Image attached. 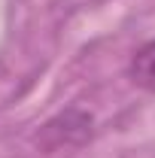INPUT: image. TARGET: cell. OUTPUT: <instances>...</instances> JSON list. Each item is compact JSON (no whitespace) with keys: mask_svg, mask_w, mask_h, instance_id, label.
<instances>
[{"mask_svg":"<svg viewBox=\"0 0 155 158\" xmlns=\"http://www.w3.org/2000/svg\"><path fill=\"white\" fill-rule=\"evenodd\" d=\"M131 79L140 88L155 91V40L134 52V58H131Z\"/></svg>","mask_w":155,"mask_h":158,"instance_id":"cell-1","label":"cell"}]
</instances>
